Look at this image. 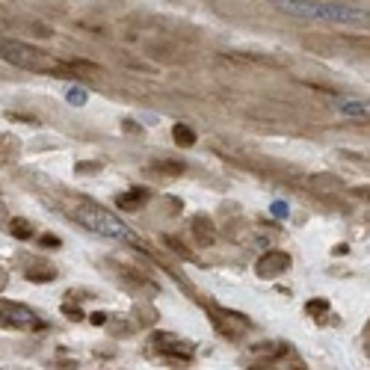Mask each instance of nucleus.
<instances>
[{"label":"nucleus","instance_id":"obj_9","mask_svg":"<svg viewBox=\"0 0 370 370\" xmlns=\"http://www.w3.org/2000/svg\"><path fill=\"white\" fill-rule=\"evenodd\" d=\"M116 276L122 279V281H125L128 284V288H137V290H142V288H148L151 293H154L157 290V284L154 281H148L146 276H142V273H137L134 267H119L116 270Z\"/></svg>","mask_w":370,"mask_h":370},{"label":"nucleus","instance_id":"obj_23","mask_svg":"<svg viewBox=\"0 0 370 370\" xmlns=\"http://www.w3.org/2000/svg\"><path fill=\"white\" fill-rule=\"evenodd\" d=\"M6 288V273H0V290Z\"/></svg>","mask_w":370,"mask_h":370},{"label":"nucleus","instance_id":"obj_3","mask_svg":"<svg viewBox=\"0 0 370 370\" xmlns=\"http://www.w3.org/2000/svg\"><path fill=\"white\" fill-rule=\"evenodd\" d=\"M0 60H6L15 69L24 71H51L54 62L42 47L27 45V42H0Z\"/></svg>","mask_w":370,"mask_h":370},{"label":"nucleus","instance_id":"obj_14","mask_svg":"<svg viewBox=\"0 0 370 370\" xmlns=\"http://www.w3.org/2000/svg\"><path fill=\"white\" fill-rule=\"evenodd\" d=\"M314 189H320V193H332V189H344V184L338 181V178H326V175H317V178H311L308 181Z\"/></svg>","mask_w":370,"mask_h":370},{"label":"nucleus","instance_id":"obj_13","mask_svg":"<svg viewBox=\"0 0 370 370\" xmlns=\"http://www.w3.org/2000/svg\"><path fill=\"white\" fill-rule=\"evenodd\" d=\"M172 137H175V142H178L181 148H189V146L196 142V130L187 128V125H175V128H172Z\"/></svg>","mask_w":370,"mask_h":370},{"label":"nucleus","instance_id":"obj_12","mask_svg":"<svg viewBox=\"0 0 370 370\" xmlns=\"http://www.w3.org/2000/svg\"><path fill=\"white\" fill-rule=\"evenodd\" d=\"M116 202H119V207H122V211H139V207L146 205L148 198H146V189H130V193L119 196Z\"/></svg>","mask_w":370,"mask_h":370},{"label":"nucleus","instance_id":"obj_15","mask_svg":"<svg viewBox=\"0 0 370 370\" xmlns=\"http://www.w3.org/2000/svg\"><path fill=\"white\" fill-rule=\"evenodd\" d=\"M9 231H12L18 240H27V237H33V225L27 220H12V225H9Z\"/></svg>","mask_w":370,"mask_h":370},{"label":"nucleus","instance_id":"obj_4","mask_svg":"<svg viewBox=\"0 0 370 370\" xmlns=\"http://www.w3.org/2000/svg\"><path fill=\"white\" fill-rule=\"evenodd\" d=\"M211 323L225 338H237V335H243V332L252 329V323L243 314H237V311H222V308H213L211 311Z\"/></svg>","mask_w":370,"mask_h":370},{"label":"nucleus","instance_id":"obj_19","mask_svg":"<svg viewBox=\"0 0 370 370\" xmlns=\"http://www.w3.org/2000/svg\"><path fill=\"white\" fill-rule=\"evenodd\" d=\"M163 243H166V246H169V249H172V252H178V255H189L187 249H181V243H178V240H175V237H166V240H163Z\"/></svg>","mask_w":370,"mask_h":370},{"label":"nucleus","instance_id":"obj_17","mask_svg":"<svg viewBox=\"0 0 370 370\" xmlns=\"http://www.w3.org/2000/svg\"><path fill=\"white\" fill-rule=\"evenodd\" d=\"M344 160H349V163H356V166H365V169H370V157H358V154H344Z\"/></svg>","mask_w":370,"mask_h":370},{"label":"nucleus","instance_id":"obj_8","mask_svg":"<svg viewBox=\"0 0 370 370\" xmlns=\"http://www.w3.org/2000/svg\"><path fill=\"white\" fill-rule=\"evenodd\" d=\"M189 229H193V237H196L198 246H211L213 243L216 231H213V222L207 220V216H196V220L189 222Z\"/></svg>","mask_w":370,"mask_h":370},{"label":"nucleus","instance_id":"obj_6","mask_svg":"<svg viewBox=\"0 0 370 370\" xmlns=\"http://www.w3.org/2000/svg\"><path fill=\"white\" fill-rule=\"evenodd\" d=\"M288 267H290V255L281 252V249H270V252H264L261 258H258V264H255V273H258L261 279H276Z\"/></svg>","mask_w":370,"mask_h":370},{"label":"nucleus","instance_id":"obj_22","mask_svg":"<svg viewBox=\"0 0 370 370\" xmlns=\"http://www.w3.org/2000/svg\"><path fill=\"white\" fill-rule=\"evenodd\" d=\"M365 340H367V353H370V323H367V332H365Z\"/></svg>","mask_w":370,"mask_h":370},{"label":"nucleus","instance_id":"obj_1","mask_svg":"<svg viewBox=\"0 0 370 370\" xmlns=\"http://www.w3.org/2000/svg\"><path fill=\"white\" fill-rule=\"evenodd\" d=\"M273 6L284 15L293 18H314V21H338V24H353V21H367L365 12L338 3H323V0H273Z\"/></svg>","mask_w":370,"mask_h":370},{"label":"nucleus","instance_id":"obj_16","mask_svg":"<svg viewBox=\"0 0 370 370\" xmlns=\"http://www.w3.org/2000/svg\"><path fill=\"white\" fill-rule=\"evenodd\" d=\"M308 311V317H326L329 314V302L326 299H314V302H308L305 305Z\"/></svg>","mask_w":370,"mask_h":370},{"label":"nucleus","instance_id":"obj_20","mask_svg":"<svg viewBox=\"0 0 370 370\" xmlns=\"http://www.w3.org/2000/svg\"><path fill=\"white\" fill-rule=\"evenodd\" d=\"M101 163H78V172H98Z\"/></svg>","mask_w":370,"mask_h":370},{"label":"nucleus","instance_id":"obj_7","mask_svg":"<svg viewBox=\"0 0 370 370\" xmlns=\"http://www.w3.org/2000/svg\"><path fill=\"white\" fill-rule=\"evenodd\" d=\"M154 347L166 358H172V362H189V358H193V347L178 340L175 335H154Z\"/></svg>","mask_w":370,"mask_h":370},{"label":"nucleus","instance_id":"obj_5","mask_svg":"<svg viewBox=\"0 0 370 370\" xmlns=\"http://www.w3.org/2000/svg\"><path fill=\"white\" fill-rule=\"evenodd\" d=\"M0 320L6 326H18V329H42L45 323L36 320V314L24 305H15V302H0Z\"/></svg>","mask_w":370,"mask_h":370},{"label":"nucleus","instance_id":"obj_21","mask_svg":"<svg viewBox=\"0 0 370 370\" xmlns=\"http://www.w3.org/2000/svg\"><path fill=\"white\" fill-rule=\"evenodd\" d=\"M356 196H365L367 202H370V187H358V189H356Z\"/></svg>","mask_w":370,"mask_h":370},{"label":"nucleus","instance_id":"obj_18","mask_svg":"<svg viewBox=\"0 0 370 370\" xmlns=\"http://www.w3.org/2000/svg\"><path fill=\"white\" fill-rule=\"evenodd\" d=\"M42 246H47V249H60V237L45 234V237H42Z\"/></svg>","mask_w":370,"mask_h":370},{"label":"nucleus","instance_id":"obj_2","mask_svg":"<svg viewBox=\"0 0 370 370\" xmlns=\"http://www.w3.org/2000/svg\"><path fill=\"white\" fill-rule=\"evenodd\" d=\"M74 216L83 229H89L101 237H110V240H134V231L128 229L125 222H119V216H113L110 211L92 205V202H83L80 207H74Z\"/></svg>","mask_w":370,"mask_h":370},{"label":"nucleus","instance_id":"obj_10","mask_svg":"<svg viewBox=\"0 0 370 370\" xmlns=\"http://www.w3.org/2000/svg\"><path fill=\"white\" fill-rule=\"evenodd\" d=\"M255 356H261V362H276V358L288 356V344H279V340H270V344H258L252 347Z\"/></svg>","mask_w":370,"mask_h":370},{"label":"nucleus","instance_id":"obj_11","mask_svg":"<svg viewBox=\"0 0 370 370\" xmlns=\"http://www.w3.org/2000/svg\"><path fill=\"white\" fill-rule=\"evenodd\" d=\"M151 175H160V178H178L184 175V163H172V160H157V163L148 166Z\"/></svg>","mask_w":370,"mask_h":370}]
</instances>
